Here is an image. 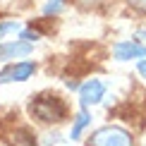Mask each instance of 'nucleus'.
<instances>
[{
	"instance_id": "1",
	"label": "nucleus",
	"mask_w": 146,
	"mask_h": 146,
	"mask_svg": "<svg viewBox=\"0 0 146 146\" xmlns=\"http://www.w3.org/2000/svg\"><path fill=\"white\" fill-rule=\"evenodd\" d=\"M89 146H134L132 134L120 125H106L94 132L89 139Z\"/></svg>"
},
{
	"instance_id": "2",
	"label": "nucleus",
	"mask_w": 146,
	"mask_h": 146,
	"mask_svg": "<svg viewBox=\"0 0 146 146\" xmlns=\"http://www.w3.org/2000/svg\"><path fill=\"white\" fill-rule=\"evenodd\" d=\"M106 82L101 79H86V82L79 86V103L82 108H89V106H98V103L106 98Z\"/></svg>"
},
{
	"instance_id": "3",
	"label": "nucleus",
	"mask_w": 146,
	"mask_h": 146,
	"mask_svg": "<svg viewBox=\"0 0 146 146\" xmlns=\"http://www.w3.org/2000/svg\"><path fill=\"white\" fill-rule=\"evenodd\" d=\"M31 113L38 120H43V122H53V120L58 122V120H62L65 108L58 98H41V101L31 103Z\"/></svg>"
},
{
	"instance_id": "4",
	"label": "nucleus",
	"mask_w": 146,
	"mask_h": 146,
	"mask_svg": "<svg viewBox=\"0 0 146 146\" xmlns=\"http://www.w3.org/2000/svg\"><path fill=\"white\" fill-rule=\"evenodd\" d=\"M113 58L117 62H129V60H144L146 58V46L137 41H117L113 46Z\"/></svg>"
},
{
	"instance_id": "5",
	"label": "nucleus",
	"mask_w": 146,
	"mask_h": 146,
	"mask_svg": "<svg viewBox=\"0 0 146 146\" xmlns=\"http://www.w3.org/2000/svg\"><path fill=\"white\" fill-rule=\"evenodd\" d=\"M36 72L34 62H12L0 72V84H12V82H27Z\"/></svg>"
},
{
	"instance_id": "6",
	"label": "nucleus",
	"mask_w": 146,
	"mask_h": 146,
	"mask_svg": "<svg viewBox=\"0 0 146 146\" xmlns=\"http://www.w3.org/2000/svg\"><path fill=\"white\" fill-rule=\"evenodd\" d=\"M34 50V43H29V41H5V43H0V62H7V60H17V58H24L29 55V53Z\"/></svg>"
},
{
	"instance_id": "7",
	"label": "nucleus",
	"mask_w": 146,
	"mask_h": 146,
	"mask_svg": "<svg viewBox=\"0 0 146 146\" xmlns=\"http://www.w3.org/2000/svg\"><path fill=\"white\" fill-rule=\"evenodd\" d=\"M89 125H91V115H89L86 110H79V113H77V117H74V122H72V129H70V139H72V141L82 139V132L86 129Z\"/></svg>"
},
{
	"instance_id": "8",
	"label": "nucleus",
	"mask_w": 146,
	"mask_h": 146,
	"mask_svg": "<svg viewBox=\"0 0 146 146\" xmlns=\"http://www.w3.org/2000/svg\"><path fill=\"white\" fill-rule=\"evenodd\" d=\"M62 10H65V0H48V3L43 5V15L46 17H55Z\"/></svg>"
},
{
	"instance_id": "9",
	"label": "nucleus",
	"mask_w": 146,
	"mask_h": 146,
	"mask_svg": "<svg viewBox=\"0 0 146 146\" xmlns=\"http://www.w3.org/2000/svg\"><path fill=\"white\" fill-rule=\"evenodd\" d=\"M15 31H22V24L19 22H3L0 24V38L5 34H15Z\"/></svg>"
},
{
	"instance_id": "10",
	"label": "nucleus",
	"mask_w": 146,
	"mask_h": 146,
	"mask_svg": "<svg viewBox=\"0 0 146 146\" xmlns=\"http://www.w3.org/2000/svg\"><path fill=\"white\" fill-rule=\"evenodd\" d=\"M19 38L29 41V43H36V41H41V34H38V31H31V29H22V31H19Z\"/></svg>"
},
{
	"instance_id": "11",
	"label": "nucleus",
	"mask_w": 146,
	"mask_h": 146,
	"mask_svg": "<svg viewBox=\"0 0 146 146\" xmlns=\"http://www.w3.org/2000/svg\"><path fill=\"white\" fill-rule=\"evenodd\" d=\"M127 3H129L134 10H139V12H144V15H146V0H127Z\"/></svg>"
},
{
	"instance_id": "12",
	"label": "nucleus",
	"mask_w": 146,
	"mask_h": 146,
	"mask_svg": "<svg viewBox=\"0 0 146 146\" xmlns=\"http://www.w3.org/2000/svg\"><path fill=\"white\" fill-rule=\"evenodd\" d=\"M137 72L146 79V60H139V62H137Z\"/></svg>"
},
{
	"instance_id": "13",
	"label": "nucleus",
	"mask_w": 146,
	"mask_h": 146,
	"mask_svg": "<svg viewBox=\"0 0 146 146\" xmlns=\"http://www.w3.org/2000/svg\"><path fill=\"white\" fill-rule=\"evenodd\" d=\"M77 3H82V5H98V3H106V0H77Z\"/></svg>"
}]
</instances>
